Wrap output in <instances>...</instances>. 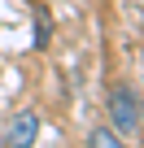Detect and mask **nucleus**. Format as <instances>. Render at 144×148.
Wrapping results in <instances>:
<instances>
[{
  "instance_id": "f257e3e1",
  "label": "nucleus",
  "mask_w": 144,
  "mask_h": 148,
  "mask_svg": "<svg viewBox=\"0 0 144 148\" xmlns=\"http://www.w3.org/2000/svg\"><path fill=\"white\" fill-rule=\"evenodd\" d=\"M105 113H109L105 126H114L122 139H135L140 126H144V113H140V87H135V83H114L109 96H105Z\"/></svg>"
},
{
  "instance_id": "f03ea898",
  "label": "nucleus",
  "mask_w": 144,
  "mask_h": 148,
  "mask_svg": "<svg viewBox=\"0 0 144 148\" xmlns=\"http://www.w3.org/2000/svg\"><path fill=\"white\" fill-rule=\"evenodd\" d=\"M35 139H39V118H35L31 109L13 113L9 126H5V135H0V144H5V148H35Z\"/></svg>"
},
{
  "instance_id": "7ed1b4c3",
  "label": "nucleus",
  "mask_w": 144,
  "mask_h": 148,
  "mask_svg": "<svg viewBox=\"0 0 144 148\" xmlns=\"http://www.w3.org/2000/svg\"><path fill=\"white\" fill-rule=\"evenodd\" d=\"M88 148H127V139L114 126H92L88 131Z\"/></svg>"
},
{
  "instance_id": "20e7f679",
  "label": "nucleus",
  "mask_w": 144,
  "mask_h": 148,
  "mask_svg": "<svg viewBox=\"0 0 144 148\" xmlns=\"http://www.w3.org/2000/svg\"><path fill=\"white\" fill-rule=\"evenodd\" d=\"M44 44H48V9L35 5V48H44Z\"/></svg>"
}]
</instances>
